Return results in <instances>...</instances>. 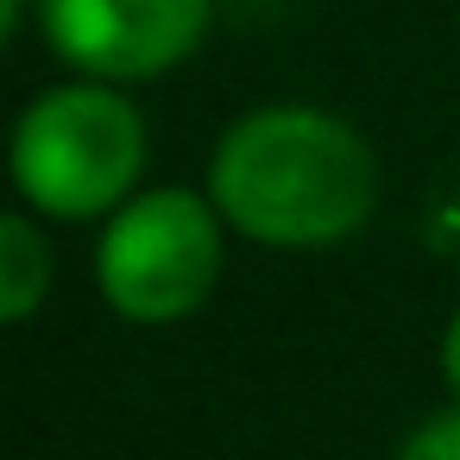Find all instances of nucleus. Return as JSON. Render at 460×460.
Wrapping results in <instances>:
<instances>
[{
    "label": "nucleus",
    "instance_id": "obj_1",
    "mask_svg": "<svg viewBox=\"0 0 460 460\" xmlns=\"http://www.w3.org/2000/svg\"><path fill=\"white\" fill-rule=\"evenodd\" d=\"M208 202L259 246H334L366 227L378 202V158L341 114L271 102L221 133L208 158Z\"/></svg>",
    "mask_w": 460,
    "mask_h": 460
},
{
    "label": "nucleus",
    "instance_id": "obj_2",
    "mask_svg": "<svg viewBox=\"0 0 460 460\" xmlns=\"http://www.w3.org/2000/svg\"><path fill=\"white\" fill-rule=\"evenodd\" d=\"M13 190L45 221H108L139 196L146 120L114 83H58L13 120Z\"/></svg>",
    "mask_w": 460,
    "mask_h": 460
},
{
    "label": "nucleus",
    "instance_id": "obj_3",
    "mask_svg": "<svg viewBox=\"0 0 460 460\" xmlns=\"http://www.w3.org/2000/svg\"><path fill=\"white\" fill-rule=\"evenodd\" d=\"M221 208L183 183L139 190L127 208L102 221L95 284L120 322L171 328L190 322L221 284Z\"/></svg>",
    "mask_w": 460,
    "mask_h": 460
},
{
    "label": "nucleus",
    "instance_id": "obj_4",
    "mask_svg": "<svg viewBox=\"0 0 460 460\" xmlns=\"http://www.w3.org/2000/svg\"><path fill=\"white\" fill-rule=\"evenodd\" d=\"M45 45L89 83L171 76L208 32V0H39Z\"/></svg>",
    "mask_w": 460,
    "mask_h": 460
},
{
    "label": "nucleus",
    "instance_id": "obj_5",
    "mask_svg": "<svg viewBox=\"0 0 460 460\" xmlns=\"http://www.w3.org/2000/svg\"><path fill=\"white\" fill-rule=\"evenodd\" d=\"M51 290V240L39 234L32 208H13L0 221V315L32 322Z\"/></svg>",
    "mask_w": 460,
    "mask_h": 460
},
{
    "label": "nucleus",
    "instance_id": "obj_6",
    "mask_svg": "<svg viewBox=\"0 0 460 460\" xmlns=\"http://www.w3.org/2000/svg\"><path fill=\"white\" fill-rule=\"evenodd\" d=\"M391 460H460V403L454 410H435L429 422H416Z\"/></svg>",
    "mask_w": 460,
    "mask_h": 460
},
{
    "label": "nucleus",
    "instance_id": "obj_7",
    "mask_svg": "<svg viewBox=\"0 0 460 460\" xmlns=\"http://www.w3.org/2000/svg\"><path fill=\"white\" fill-rule=\"evenodd\" d=\"M441 378H447V391H454V403H460V309H454V322H447V334H441Z\"/></svg>",
    "mask_w": 460,
    "mask_h": 460
}]
</instances>
